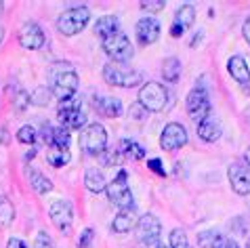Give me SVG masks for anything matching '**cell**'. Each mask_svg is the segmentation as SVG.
Masks as SVG:
<instances>
[{"label": "cell", "mask_w": 250, "mask_h": 248, "mask_svg": "<svg viewBox=\"0 0 250 248\" xmlns=\"http://www.w3.org/2000/svg\"><path fill=\"white\" fill-rule=\"evenodd\" d=\"M78 74H76L74 65L67 61H55L48 67V86H51V95H55L59 101L76 97L78 91Z\"/></svg>", "instance_id": "cell-1"}, {"label": "cell", "mask_w": 250, "mask_h": 248, "mask_svg": "<svg viewBox=\"0 0 250 248\" xmlns=\"http://www.w3.org/2000/svg\"><path fill=\"white\" fill-rule=\"evenodd\" d=\"M78 143H80V149L84 151L86 156L99 158L103 151L107 149V130H105V126L99 124V122L86 124V128L80 130Z\"/></svg>", "instance_id": "cell-2"}, {"label": "cell", "mask_w": 250, "mask_h": 248, "mask_svg": "<svg viewBox=\"0 0 250 248\" xmlns=\"http://www.w3.org/2000/svg\"><path fill=\"white\" fill-rule=\"evenodd\" d=\"M103 80H105L109 86L135 88L139 82H141V72L128 67L126 63H116V61H109V63L103 65Z\"/></svg>", "instance_id": "cell-3"}, {"label": "cell", "mask_w": 250, "mask_h": 248, "mask_svg": "<svg viewBox=\"0 0 250 248\" xmlns=\"http://www.w3.org/2000/svg\"><path fill=\"white\" fill-rule=\"evenodd\" d=\"M91 21V11L86 6H72V9L63 11L57 19V30L63 36H76L80 34Z\"/></svg>", "instance_id": "cell-4"}, {"label": "cell", "mask_w": 250, "mask_h": 248, "mask_svg": "<svg viewBox=\"0 0 250 248\" xmlns=\"http://www.w3.org/2000/svg\"><path fill=\"white\" fill-rule=\"evenodd\" d=\"M139 105L145 112H162L168 105V91L160 82H145L139 88Z\"/></svg>", "instance_id": "cell-5"}, {"label": "cell", "mask_w": 250, "mask_h": 248, "mask_svg": "<svg viewBox=\"0 0 250 248\" xmlns=\"http://www.w3.org/2000/svg\"><path fill=\"white\" fill-rule=\"evenodd\" d=\"M126 179H128L126 170H120L114 181L107 185L105 194L109 198V202L118 206L120 210H135V198H133V191L126 185Z\"/></svg>", "instance_id": "cell-6"}, {"label": "cell", "mask_w": 250, "mask_h": 248, "mask_svg": "<svg viewBox=\"0 0 250 248\" xmlns=\"http://www.w3.org/2000/svg\"><path fill=\"white\" fill-rule=\"evenodd\" d=\"M57 114H59V120H61V126H63V128H72V130L74 128L76 130L86 128V114L82 112L78 97L59 101Z\"/></svg>", "instance_id": "cell-7"}, {"label": "cell", "mask_w": 250, "mask_h": 248, "mask_svg": "<svg viewBox=\"0 0 250 248\" xmlns=\"http://www.w3.org/2000/svg\"><path fill=\"white\" fill-rule=\"evenodd\" d=\"M101 46H103V53H105L112 61H116V63H126V61L135 55L133 42H130L128 36L126 34H122V32H118V34H114V36L105 38L101 42Z\"/></svg>", "instance_id": "cell-8"}, {"label": "cell", "mask_w": 250, "mask_h": 248, "mask_svg": "<svg viewBox=\"0 0 250 248\" xmlns=\"http://www.w3.org/2000/svg\"><path fill=\"white\" fill-rule=\"evenodd\" d=\"M135 233H137V240L141 246H145V248L156 246L160 242V233H162V223H160V219L156 215L147 212V215L137 219Z\"/></svg>", "instance_id": "cell-9"}, {"label": "cell", "mask_w": 250, "mask_h": 248, "mask_svg": "<svg viewBox=\"0 0 250 248\" xmlns=\"http://www.w3.org/2000/svg\"><path fill=\"white\" fill-rule=\"evenodd\" d=\"M185 107H187V114H189V118L193 122H202L208 118V114H210V99H208V93L206 88L202 86H196L191 88L189 95H187L185 99Z\"/></svg>", "instance_id": "cell-10"}, {"label": "cell", "mask_w": 250, "mask_h": 248, "mask_svg": "<svg viewBox=\"0 0 250 248\" xmlns=\"http://www.w3.org/2000/svg\"><path fill=\"white\" fill-rule=\"evenodd\" d=\"M187 143V130L183 124L179 122H170L162 128V135H160V147L166 151H177L181 149Z\"/></svg>", "instance_id": "cell-11"}, {"label": "cell", "mask_w": 250, "mask_h": 248, "mask_svg": "<svg viewBox=\"0 0 250 248\" xmlns=\"http://www.w3.org/2000/svg\"><path fill=\"white\" fill-rule=\"evenodd\" d=\"M17 38H19V44L27 51H38L42 49L44 42H46V36L42 32V27L34 21H25L17 32Z\"/></svg>", "instance_id": "cell-12"}, {"label": "cell", "mask_w": 250, "mask_h": 248, "mask_svg": "<svg viewBox=\"0 0 250 248\" xmlns=\"http://www.w3.org/2000/svg\"><path fill=\"white\" fill-rule=\"evenodd\" d=\"M48 217H51V221L55 223V227H57L59 231L67 233L74 223V208L67 200H57V202H53L51 208H48Z\"/></svg>", "instance_id": "cell-13"}, {"label": "cell", "mask_w": 250, "mask_h": 248, "mask_svg": "<svg viewBox=\"0 0 250 248\" xmlns=\"http://www.w3.org/2000/svg\"><path fill=\"white\" fill-rule=\"evenodd\" d=\"M160 32H162V25H160V21L154 17H143V19H139L135 25V36L143 46L158 42Z\"/></svg>", "instance_id": "cell-14"}, {"label": "cell", "mask_w": 250, "mask_h": 248, "mask_svg": "<svg viewBox=\"0 0 250 248\" xmlns=\"http://www.w3.org/2000/svg\"><path fill=\"white\" fill-rule=\"evenodd\" d=\"M227 177H229V183H231V189L238 196L250 194V170L244 166V164H238V162L229 164Z\"/></svg>", "instance_id": "cell-15"}, {"label": "cell", "mask_w": 250, "mask_h": 248, "mask_svg": "<svg viewBox=\"0 0 250 248\" xmlns=\"http://www.w3.org/2000/svg\"><path fill=\"white\" fill-rule=\"evenodd\" d=\"M193 21H196V6L193 4L179 6L177 13H175V23H172V27H170V34L175 38L183 36V32L187 30V27H191Z\"/></svg>", "instance_id": "cell-16"}, {"label": "cell", "mask_w": 250, "mask_h": 248, "mask_svg": "<svg viewBox=\"0 0 250 248\" xmlns=\"http://www.w3.org/2000/svg\"><path fill=\"white\" fill-rule=\"evenodd\" d=\"M93 109L103 118H118V116H122V101L116 99V97H99V95H95L93 97Z\"/></svg>", "instance_id": "cell-17"}, {"label": "cell", "mask_w": 250, "mask_h": 248, "mask_svg": "<svg viewBox=\"0 0 250 248\" xmlns=\"http://www.w3.org/2000/svg\"><path fill=\"white\" fill-rule=\"evenodd\" d=\"M227 72L235 82H240V84H250V67L246 63V59L240 57V55H233V57L227 61Z\"/></svg>", "instance_id": "cell-18"}, {"label": "cell", "mask_w": 250, "mask_h": 248, "mask_svg": "<svg viewBox=\"0 0 250 248\" xmlns=\"http://www.w3.org/2000/svg\"><path fill=\"white\" fill-rule=\"evenodd\" d=\"M118 32H120V19H118L116 15H103L95 21V34L101 40L114 36V34H118Z\"/></svg>", "instance_id": "cell-19"}, {"label": "cell", "mask_w": 250, "mask_h": 248, "mask_svg": "<svg viewBox=\"0 0 250 248\" xmlns=\"http://www.w3.org/2000/svg\"><path fill=\"white\" fill-rule=\"evenodd\" d=\"M198 137L202 141H206V143L219 141V137H221V124H219V120L210 118V116H208L206 120H202L198 124Z\"/></svg>", "instance_id": "cell-20"}, {"label": "cell", "mask_w": 250, "mask_h": 248, "mask_svg": "<svg viewBox=\"0 0 250 248\" xmlns=\"http://www.w3.org/2000/svg\"><path fill=\"white\" fill-rule=\"evenodd\" d=\"M135 225H137L135 210H120V212H118V215L114 217V221H112V229H114L116 233H128Z\"/></svg>", "instance_id": "cell-21"}, {"label": "cell", "mask_w": 250, "mask_h": 248, "mask_svg": "<svg viewBox=\"0 0 250 248\" xmlns=\"http://www.w3.org/2000/svg\"><path fill=\"white\" fill-rule=\"evenodd\" d=\"M30 185H32V189L36 191V194H40V196L53 191V181L42 173V170H38V168L30 170Z\"/></svg>", "instance_id": "cell-22"}, {"label": "cell", "mask_w": 250, "mask_h": 248, "mask_svg": "<svg viewBox=\"0 0 250 248\" xmlns=\"http://www.w3.org/2000/svg\"><path fill=\"white\" fill-rule=\"evenodd\" d=\"M84 185H86L88 191H93V194H101V191L107 189L105 177H103V173H99L97 168H88L84 173Z\"/></svg>", "instance_id": "cell-23"}, {"label": "cell", "mask_w": 250, "mask_h": 248, "mask_svg": "<svg viewBox=\"0 0 250 248\" xmlns=\"http://www.w3.org/2000/svg\"><path fill=\"white\" fill-rule=\"evenodd\" d=\"M9 95H11V103H13V109H15V112H25L27 105L32 103L30 93H27L25 88H21V86H11Z\"/></svg>", "instance_id": "cell-24"}, {"label": "cell", "mask_w": 250, "mask_h": 248, "mask_svg": "<svg viewBox=\"0 0 250 248\" xmlns=\"http://www.w3.org/2000/svg\"><path fill=\"white\" fill-rule=\"evenodd\" d=\"M69 160H72V154H69V149L57 147V145H51V147H48L46 162L51 164V166H55V168H63L65 164H69Z\"/></svg>", "instance_id": "cell-25"}, {"label": "cell", "mask_w": 250, "mask_h": 248, "mask_svg": "<svg viewBox=\"0 0 250 248\" xmlns=\"http://www.w3.org/2000/svg\"><path fill=\"white\" fill-rule=\"evenodd\" d=\"M223 240L225 238L221 236V231H217V229H206V231L198 233V246L200 248H221Z\"/></svg>", "instance_id": "cell-26"}, {"label": "cell", "mask_w": 250, "mask_h": 248, "mask_svg": "<svg viewBox=\"0 0 250 248\" xmlns=\"http://www.w3.org/2000/svg\"><path fill=\"white\" fill-rule=\"evenodd\" d=\"M179 76H181V61H179L177 57L164 59V63H162V78L166 82H177Z\"/></svg>", "instance_id": "cell-27"}, {"label": "cell", "mask_w": 250, "mask_h": 248, "mask_svg": "<svg viewBox=\"0 0 250 248\" xmlns=\"http://www.w3.org/2000/svg\"><path fill=\"white\" fill-rule=\"evenodd\" d=\"M13 221H15V206L6 196H0V225L9 227Z\"/></svg>", "instance_id": "cell-28"}, {"label": "cell", "mask_w": 250, "mask_h": 248, "mask_svg": "<svg viewBox=\"0 0 250 248\" xmlns=\"http://www.w3.org/2000/svg\"><path fill=\"white\" fill-rule=\"evenodd\" d=\"M99 158H101L103 166H116V164H122L124 154H122V149H105Z\"/></svg>", "instance_id": "cell-29"}, {"label": "cell", "mask_w": 250, "mask_h": 248, "mask_svg": "<svg viewBox=\"0 0 250 248\" xmlns=\"http://www.w3.org/2000/svg\"><path fill=\"white\" fill-rule=\"evenodd\" d=\"M122 154H124V156L135 158V160H141V158L145 156V149L139 145V143H135V141L124 139V141H122Z\"/></svg>", "instance_id": "cell-30"}, {"label": "cell", "mask_w": 250, "mask_h": 248, "mask_svg": "<svg viewBox=\"0 0 250 248\" xmlns=\"http://www.w3.org/2000/svg\"><path fill=\"white\" fill-rule=\"evenodd\" d=\"M170 248H191L189 242H187V233L185 229H181V227H177V229L170 231Z\"/></svg>", "instance_id": "cell-31"}, {"label": "cell", "mask_w": 250, "mask_h": 248, "mask_svg": "<svg viewBox=\"0 0 250 248\" xmlns=\"http://www.w3.org/2000/svg\"><path fill=\"white\" fill-rule=\"evenodd\" d=\"M36 130H34V126H30V124H25V126H21L17 130V141L19 143H25V145H32V143H36Z\"/></svg>", "instance_id": "cell-32"}, {"label": "cell", "mask_w": 250, "mask_h": 248, "mask_svg": "<svg viewBox=\"0 0 250 248\" xmlns=\"http://www.w3.org/2000/svg\"><path fill=\"white\" fill-rule=\"evenodd\" d=\"M53 145L63 147V149L69 147V133H67V128H63V126L55 128V133H53Z\"/></svg>", "instance_id": "cell-33"}, {"label": "cell", "mask_w": 250, "mask_h": 248, "mask_svg": "<svg viewBox=\"0 0 250 248\" xmlns=\"http://www.w3.org/2000/svg\"><path fill=\"white\" fill-rule=\"evenodd\" d=\"M164 0H141L139 2V6H141V11H145V13H160L164 9Z\"/></svg>", "instance_id": "cell-34"}, {"label": "cell", "mask_w": 250, "mask_h": 248, "mask_svg": "<svg viewBox=\"0 0 250 248\" xmlns=\"http://www.w3.org/2000/svg\"><path fill=\"white\" fill-rule=\"evenodd\" d=\"M34 248H55V244L46 231H38L36 240H34Z\"/></svg>", "instance_id": "cell-35"}, {"label": "cell", "mask_w": 250, "mask_h": 248, "mask_svg": "<svg viewBox=\"0 0 250 248\" xmlns=\"http://www.w3.org/2000/svg\"><path fill=\"white\" fill-rule=\"evenodd\" d=\"M93 238H95V231L91 227H86V229H82L80 238H78V248H91L93 244Z\"/></svg>", "instance_id": "cell-36"}, {"label": "cell", "mask_w": 250, "mask_h": 248, "mask_svg": "<svg viewBox=\"0 0 250 248\" xmlns=\"http://www.w3.org/2000/svg\"><path fill=\"white\" fill-rule=\"evenodd\" d=\"M147 166H149V170H154L158 177H166V170H164L162 160H160V158H151V160L147 162Z\"/></svg>", "instance_id": "cell-37"}, {"label": "cell", "mask_w": 250, "mask_h": 248, "mask_svg": "<svg viewBox=\"0 0 250 248\" xmlns=\"http://www.w3.org/2000/svg\"><path fill=\"white\" fill-rule=\"evenodd\" d=\"M53 133H55V128H51V126H46V124H44V126H42V139L46 141L48 147L53 145Z\"/></svg>", "instance_id": "cell-38"}, {"label": "cell", "mask_w": 250, "mask_h": 248, "mask_svg": "<svg viewBox=\"0 0 250 248\" xmlns=\"http://www.w3.org/2000/svg\"><path fill=\"white\" fill-rule=\"evenodd\" d=\"M6 248H27V246L21 238H11L9 242H6Z\"/></svg>", "instance_id": "cell-39"}, {"label": "cell", "mask_w": 250, "mask_h": 248, "mask_svg": "<svg viewBox=\"0 0 250 248\" xmlns=\"http://www.w3.org/2000/svg\"><path fill=\"white\" fill-rule=\"evenodd\" d=\"M242 34H244V40L250 44V15H248V19L244 21V25H242Z\"/></svg>", "instance_id": "cell-40"}, {"label": "cell", "mask_w": 250, "mask_h": 248, "mask_svg": "<svg viewBox=\"0 0 250 248\" xmlns=\"http://www.w3.org/2000/svg\"><path fill=\"white\" fill-rule=\"evenodd\" d=\"M221 248H240L238 246V242H235V240H223V244H221Z\"/></svg>", "instance_id": "cell-41"}, {"label": "cell", "mask_w": 250, "mask_h": 248, "mask_svg": "<svg viewBox=\"0 0 250 248\" xmlns=\"http://www.w3.org/2000/svg\"><path fill=\"white\" fill-rule=\"evenodd\" d=\"M34 156H36V149H34V147H32V149H30V151H27V154H25V160H32V158H34Z\"/></svg>", "instance_id": "cell-42"}, {"label": "cell", "mask_w": 250, "mask_h": 248, "mask_svg": "<svg viewBox=\"0 0 250 248\" xmlns=\"http://www.w3.org/2000/svg\"><path fill=\"white\" fill-rule=\"evenodd\" d=\"M242 88H244V95H250V84H242Z\"/></svg>", "instance_id": "cell-43"}, {"label": "cell", "mask_w": 250, "mask_h": 248, "mask_svg": "<svg viewBox=\"0 0 250 248\" xmlns=\"http://www.w3.org/2000/svg\"><path fill=\"white\" fill-rule=\"evenodd\" d=\"M156 248H170V244H164V242H158Z\"/></svg>", "instance_id": "cell-44"}, {"label": "cell", "mask_w": 250, "mask_h": 248, "mask_svg": "<svg viewBox=\"0 0 250 248\" xmlns=\"http://www.w3.org/2000/svg\"><path fill=\"white\" fill-rule=\"evenodd\" d=\"M2 38H4V27L0 25V42H2Z\"/></svg>", "instance_id": "cell-45"}, {"label": "cell", "mask_w": 250, "mask_h": 248, "mask_svg": "<svg viewBox=\"0 0 250 248\" xmlns=\"http://www.w3.org/2000/svg\"><path fill=\"white\" fill-rule=\"evenodd\" d=\"M246 162H248V164H250V147H248V149H246Z\"/></svg>", "instance_id": "cell-46"}, {"label": "cell", "mask_w": 250, "mask_h": 248, "mask_svg": "<svg viewBox=\"0 0 250 248\" xmlns=\"http://www.w3.org/2000/svg\"><path fill=\"white\" fill-rule=\"evenodd\" d=\"M246 248H250V240H248V242H246Z\"/></svg>", "instance_id": "cell-47"}]
</instances>
